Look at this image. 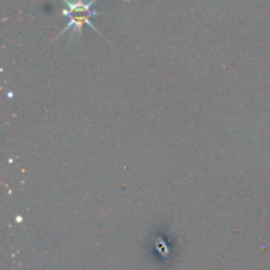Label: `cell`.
I'll list each match as a JSON object with an SVG mask.
<instances>
[{"label": "cell", "mask_w": 270, "mask_h": 270, "mask_svg": "<svg viewBox=\"0 0 270 270\" xmlns=\"http://www.w3.org/2000/svg\"><path fill=\"white\" fill-rule=\"evenodd\" d=\"M62 1L66 7L61 11V15L68 17L69 23L61 31L60 36L69 31L79 36L82 33V29L85 28L86 25L93 29L94 32H97L98 34H101V31L97 28V25H94L93 23V17L101 15L94 9L97 0H62Z\"/></svg>", "instance_id": "1"}]
</instances>
